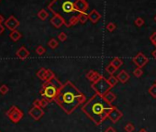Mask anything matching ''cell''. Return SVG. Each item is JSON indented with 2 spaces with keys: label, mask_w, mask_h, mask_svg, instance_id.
Returning <instances> with one entry per match:
<instances>
[{
  "label": "cell",
  "mask_w": 156,
  "mask_h": 132,
  "mask_svg": "<svg viewBox=\"0 0 156 132\" xmlns=\"http://www.w3.org/2000/svg\"><path fill=\"white\" fill-rule=\"evenodd\" d=\"M76 0H53L48 6V9L54 14L69 15L72 13L77 12L74 8V3Z\"/></svg>",
  "instance_id": "cell-3"
},
{
  "label": "cell",
  "mask_w": 156,
  "mask_h": 132,
  "mask_svg": "<svg viewBox=\"0 0 156 132\" xmlns=\"http://www.w3.org/2000/svg\"><path fill=\"white\" fill-rule=\"evenodd\" d=\"M134 23H135L136 26H137V27H141V26H143V25H144L145 21H144V19L142 18L139 17V18H137L135 19Z\"/></svg>",
  "instance_id": "cell-32"
},
{
  "label": "cell",
  "mask_w": 156,
  "mask_h": 132,
  "mask_svg": "<svg viewBox=\"0 0 156 132\" xmlns=\"http://www.w3.org/2000/svg\"><path fill=\"white\" fill-rule=\"evenodd\" d=\"M0 2H1V0H0Z\"/></svg>",
  "instance_id": "cell-46"
},
{
  "label": "cell",
  "mask_w": 156,
  "mask_h": 132,
  "mask_svg": "<svg viewBox=\"0 0 156 132\" xmlns=\"http://www.w3.org/2000/svg\"><path fill=\"white\" fill-rule=\"evenodd\" d=\"M5 21V19H4V18L0 15V24H2V22H4Z\"/></svg>",
  "instance_id": "cell-42"
},
{
  "label": "cell",
  "mask_w": 156,
  "mask_h": 132,
  "mask_svg": "<svg viewBox=\"0 0 156 132\" xmlns=\"http://www.w3.org/2000/svg\"><path fill=\"white\" fill-rule=\"evenodd\" d=\"M113 107L102 95L95 94L87 102L84 104L82 111L96 126H99L108 117L109 112Z\"/></svg>",
  "instance_id": "cell-2"
},
{
  "label": "cell",
  "mask_w": 156,
  "mask_h": 132,
  "mask_svg": "<svg viewBox=\"0 0 156 132\" xmlns=\"http://www.w3.org/2000/svg\"><path fill=\"white\" fill-rule=\"evenodd\" d=\"M74 8L78 13H84L88 9L89 4L86 0H76L74 3Z\"/></svg>",
  "instance_id": "cell-12"
},
{
  "label": "cell",
  "mask_w": 156,
  "mask_h": 132,
  "mask_svg": "<svg viewBox=\"0 0 156 132\" xmlns=\"http://www.w3.org/2000/svg\"><path fill=\"white\" fill-rule=\"evenodd\" d=\"M155 84H156V80H155Z\"/></svg>",
  "instance_id": "cell-45"
},
{
  "label": "cell",
  "mask_w": 156,
  "mask_h": 132,
  "mask_svg": "<svg viewBox=\"0 0 156 132\" xmlns=\"http://www.w3.org/2000/svg\"><path fill=\"white\" fill-rule=\"evenodd\" d=\"M36 53L38 54V55H40V56H41V55H43L45 52H46V49H45L43 46H41V45H40V46H38V47L36 48Z\"/></svg>",
  "instance_id": "cell-29"
},
{
  "label": "cell",
  "mask_w": 156,
  "mask_h": 132,
  "mask_svg": "<svg viewBox=\"0 0 156 132\" xmlns=\"http://www.w3.org/2000/svg\"><path fill=\"white\" fill-rule=\"evenodd\" d=\"M110 63H111L114 67L118 70L119 68H120L121 66H122V64H123V61L121 60L120 58H119V57H115V58H113V60L110 62Z\"/></svg>",
  "instance_id": "cell-20"
},
{
  "label": "cell",
  "mask_w": 156,
  "mask_h": 132,
  "mask_svg": "<svg viewBox=\"0 0 156 132\" xmlns=\"http://www.w3.org/2000/svg\"><path fill=\"white\" fill-rule=\"evenodd\" d=\"M62 85L63 84L56 77H54L53 80L43 83L41 89L40 91V95L42 98L46 99L49 103H51L55 100V98L59 94Z\"/></svg>",
  "instance_id": "cell-4"
},
{
  "label": "cell",
  "mask_w": 156,
  "mask_h": 132,
  "mask_svg": "<svg viewBox=\"0 0 156 132\" xmlns=\"http://www.w3.org/2000/svg\"><path fill=\"white\" fill-rule=\"evenodd\" d=\"M133 74H134V76L135 77H141L142 74H143V71H142V69L141 68H139V67H137L136 68L134 71H133Z\"/></svg>",
  "instance_id": "cell-34"
},
{
  "label": "cell",
  "mask_w": 156,
  "mask_h": 132,
  "mask_svg": "<svg viewBox=\"0 0 156 132\" xmlns=\"http://www.w3.org/2000/svg\"><path fill=\"white\" fill-rule=\"evenodd\" d=\"M30 51L27 50V48L26 47H24V46H22V47H20L19 48L18 51H17V52H16V55H17V57L18 58V59H20V60H22V61H24V60H26L29 56H30Z\"/></svg>",
  "instance_id": "cell-14"
},
{
  "label": "cell",
  "mask_w": 156,
  "mask_h": 132,
  "mask_svg": "<svg viewBox=\"0 0 156 132\" xmlns=\"http://www.w3.org/2000/svg\"><path fill=\"white\" fill-rule=\"evenodd\" d=\"M105 132H117V130L113 127H108V128H106Z\"/></svg>",
  "instance_id": "cell-39"
},
{
  "label": "cell",
  "mask_w": 156,
  "mask_h": 132,
  "mask_svg": "<svg viewBox=\"0 0 156 132\" xmlns=\"http://www.w3.org/2000/svg\"><path fill=\"white\" fill-rule=\"evenodd\" d=\"M91 88H92L96 94L104 96L107 93L111 90V85L109 84L108 79H106L104 76H102L98 81H96L95 83H92L91 84Z\"/></svg>",
  "instance_id": "cell-5"
},
{
  "label": "cell",
  "mask_w": 156,
  "mask_h": 132,
  "mask_svg": "<svg viewBox=\"0 0 156 132\" xmlns=\"http://www.w3.org/2000/svg\"><path fill=\"white\" fill-rule=\"evenodd\" d=\"M8 91H9V88L8 86L6 84H2L1 86H0V94L5 95L8 93Z\"/></svg>",
  "instance_id": "cell-30"
},
{
  "label": "cell",
  "mask_w": 156,
  "mask_h": 132,
  "mask_svg": "<svg viewBox=\"0 0 156 132\" xmlns=\"http://www.w3.org/2000/svg\"><path fill=\"white\" fill-rule=\"evenodd\" d=\"M106 28H107V29H108L109 32H113V31L116 29L117 26H116V24H115L114 22H109V23L107 24Z\"/></svg>",
  "instance_id": "cell-33"
},
{
  "label": "cell",
  "mask_w": 156,
  "mask_h": 132,
  "mask_svg": "<svg viewBox=\"0 0 156 132\" xmlns=\"http://www.w3.org/2000/svg\"><path fill=\"white\" fill-rule=\"evenodd\" d=\"M19 21L14 17V16H10L5 21V26L8 28L10 31L16 30V29L19 26Z\"/></svg>",
  "instance_id": "cell-11"
},
{
  "label": "cell",
  "mask_w": 156,
  "mask_h": 132,
  "mask_svg": "<svg viewBox=\"0 0 156 132\" xmlns=\"http://www.w3.org/2000/svg\"><path fill=\"white\" fill-rule=\"evenodd\" d=\"M123 117V113L117 107H114L113 105V107L111 109V111L109 112V114H108V119L111 121L112 123H117L118 122L120 118Z\"/></svg>",
  "instance_id": "cell-8"
},
{
  "label": "cell",
  "mask_w": 156,
  "mask_h": 132,
  "mask_svg": "<svg viewBox=\"0 0 156 132\" xmlns=\"http://www.w3.org/2000/svg\"><path fill=\"white\" fill-rule=\"evenodd\" d=\"M6 116H8V117L9 118V120L11 122L17 124L23 118L24 113L18 107H16V105H12V107L6 111Z\"/></svg>",
  "instance_id": "cell-6"
},
{
  "label": "cell",
  "mask_w": 156,
  "mask_h": 132,
  "mask_svg": "<svg viewBox=\"0 0 156 132\" xmlns=\"http://www.w3.org/2000/svg\"><path fill=\"white\" fill-rule=\"evenodd\" d=\"M108 81L109 84L111 85V87H114L115 85L118 84V82H119L118 78H117L116 76H114V75H110V76L108 78Z\"/></svg>",
  "instance_id": "cell-26"
},
{
  "label": "cell",
  "mask_w": 156,
  "mask_h": 132,
  "mask_svg": "<svg viewBox=\"0 0 156 132\" xmlns=\"http://www.w3.org/2000/svg\"><path fill=\"white\" fill-rule=\"evenodd\" d=\"M152 57L155 59V60H156V49H155V50L152 52Z\"/></svg>",
  "instance_id": "cell-41"
},
{
  "label": "cell",
  "mask_w": 156,
  "mask_h": 132,
  "mask_svg": "<svg viewBox=\"0 0 156 132\" xmlns=\"http://www.w3.org/2000/svg\"><path fill=\"white\" fill-rule=\"evenodd\" d=\"M102 76L103 75H101L98 72L94 71V70H90L86 74V75L87 80H89L90 82H92V83H95L96 81H98Z\"/></svg>",
  "instance_id": "cell-13"
},
{
  "label": "cell",
  "mask_w": 156,
  "mask_h": 132,
  "mask_svg": "<svg viewBox=\"0 0 156 132\" xmlns=\"http://www.w3.org/2000/svg\"><path fill=\"white\" fill-rule=\"evenodd\" d=\"M154 21L156 22V15H155V17H154Z\"/></svg>",
  "instance_id": "cell-44"
},
{
  "label": "cell",
  "mask_w": 156,
  "mask_h": 132,
  "mask_svg": "<svg viewBox=\"0 0 156 132\" xmlns=\"http://www.w3.org/2000/svg\"><path fill=\"white\" fill-rule=\"evenodd\" d=\"M47 71H48V69L41 68L40 70L37 72V76H38V78H40L41 81L44 82L45 77H46V74H47Z\"/></svg>",
  "instance_id": "cell-21"
},
{
  "label": "cell",
  "mask_w": 156,
  "mask_h": 132,
  "mask_svg": "<svg viewBox=\"0 0 156 132\" xmlns=\"http://www.w3.org/2000/svg\"><path fill=\"white\" fill-rule=\"evenodd\" d=\"M101 18V15L98 11H96V9H93L88 14V19L92 22L93 24H96V22L99 21V19Z\"/></svg>",
  "instance_id": "cell-16"
},
{
  "label": "cell",
  "mask_w": 156,
  "mask_h": 132,
  "mask_svg": "<svg viewBox=\"0 0 156 132\" xmlns=\"http://www.w3.org/2000/svg\"><path fill=\"white\" fill-rule=\"evenodd\" d=\"M149 94L153 98H156V84H153L152 86L149 88Z\"/></svg>",
  "instance_id": "cell-31"
},
{
  "label": "cell",
  "mask_w": 156,
  "mask_h": 132,
  "mask_svg": "<svg viewBox=\"0 0 156 132\" xmlns=\"http://www.w3.org/2000/svg\"><path fill=\"white\" fill-rule=\"evenodd\" d=\"M132 62L137 67L143 68L144 66L149 62V59L142 53V52H139V53H137V55L133 57Z\"/></svg>",
  "instance_id": "cell-7"
},
{
  "label": "cell",
  "mask_w": 156,
  "mask_h": 132,
  "mask_svg": "<svg viewBox=\"0 0 156 132\" xmlns=\"http://www.w3.org/2000/svg\"><path fill=\"white\" fill-rule=\"evenodd\" d=\"M106 71H107V72H108L109 75H113L115 74V72L117 71V69L114 67V66L111 63H109L106 67Z\"/></svg>",
  "instance_id": "cell-27"
},
{
  "label": "cell",
  "mask_w": 156,
  "mask_h": 132,
  "mask_svg": "<svg viewBox=\"0 0 156 132\" xmlns=\"http://www.w3.org/2000/svg\"><path fill=\"white\" fill-rule=\"evenodd\" d=\"M116 77L118 78L119 82L122 84H126L129 80V78H131V76H129V74H128V72L126 70H121Z\"/></svg>",
  "instance_id": "cell-15"
},
{
  "label": "cell",
  "mask_w": 156,
  "mask_h": 132,
  "mask_svg": "<svg viewBox=\"0 0 156 132\" xmlns=\"http://www.w3.org/2000/svg\"><path fill=\"white\" fill-rule=\"evenodd\" d=\"M49 17V13L45 10V9H41L38 12V18L41 19V20H45V19H47Z\"/></svg>",
  "instance_id": "cell-23"
},
{
  "label": "cell",
  "mask_w": 156,
  "mask_h": 132,
  "mask_svg": "<svg viewBox=\"0 0 156 132\" xmlns=\"http://www.w3.org/2000/svg\"><path fill=\"white\" fill-rule=\"evenodd\" d=\"M50 22L56 29H60L62 26L66 25V20L64 19V18L62 17L61 15H58V14H54L53 17L51 18Z\"/></svg>",
  "instance_id": "cell-9"
},
{
  "label": "cell",
  "mask_w": 156,
  "mask_h": 132,
  "mask_svg": "<svg viewBox=\"0 0 156 132\" xmlns=\"http://www.w3.org/2000/svg\"><path fill=\"white\" fill-rule=\"evenodd\" d=\"M9 37H10V39H12L13 41H19V39H21L22 34H21V33L19 32V31H18V30L16 29V30H13V31L10 32Z\"/></svg>",
  "instance_id": "cell-18"
},
{
  "label": "cell",
  "mask_w": 156,
  "mask_h": 132,
  "mask_svg": "<svg viewBox=\"0 0 156 132\" xmlns=\"http://www.w3.org/2000/svg\"><path fill=\"white\" fill-rule=\"evenodd\" d=\"M150 41H151V42L156 47V32H153L152 34L150 36Z\"/></svg>",
  "instance_id": "cell-36"
},
{
  "label": "cell",
  "mask_w": 156,
  "mask_h": 132,
  "mask_svg": "<svg viewBox=\"0 0 156 132\" xmlns=\"http://www.w3.org/2000/svg\"><path fill=\"white\" fill-rule=\"evenodd\" d=\"M103 97H104V99H105V100H106L108 104H110V105H112V103L117 99V95H116L114 93H112L111 91H109L108 93H107Z\"/></svg>",
  "instance_id": "cell-17"
},
{
  "label": "cell",
  "mask_w": 156,
  "mask_h": 132,
  "mask_svg": "<svg viewBox=\"0 0 156 132\" xmlns=\"http://www.w3.org/2000/svg\"><path fill=\"white\" fill-rule=\"evenodd\" d=\"M48 105H49V102L46 100V99H44V98H41V108L46 107Z\"/></svg>",
  "instance_id": "cell-37"
},
{
  "label": "cell",
  "mask_w": 156,
  "mask_h": 132,
  "mask_svg": "<svg viewBox=\"0 0 156 132\" xmlns=\"http://www.w3.org/2000/svg\"><path fill=\"white\" fill-rule=\"evenodd\" d=\"M54 77H56L55 74H54V72H53V71H51V70L48 69L46 77H45V80H44V83H46V82H49V81H51V80H53V79Z\"/></svg>",
  "instance_id": "cell-25"
},
{
  "label": "cell",
  "mask_w": 156,
  "mask_h": 132,
  "mask_svg": "<svg viewBox=\"0 0 156 132\" xmlns=\"http://www.w3.org/2000/svg\"><path fill=\"white\" fill-rule=\"evenodd\" d=\"M138 132H148V130L145 129V128H141Z\"/></svg>",
  "instance_id": "cell-43"
},
{
  "label": "cell",
  "mask_w": 156,
  "mask_h": 132,
  "mask_svg": "<svg viewBox=\"0 0 156 132\" xmlns=\"http://www.w3.org/2000/svg\"><path fill=\"white\" fill-rule=\"evenodd\" d=\"M48 46L51 49V50H54V49H56L58 46H59V42H58L55 39H51L50 41H48Z\"/></svg>",
  "instance_id": "cell-24"
},
{
  "label": "cell",
  "mask_w": 156,
  "mask_h": 132,
  "mask_svg": "<svg viewBox=\"0 0 156 132\" xmlns=\"http://www.w3.org/2000/svg\"><path fill=\"white\" fill-rule=\"evenodd\" d=\"M4 30H5V28H4V26L2 25V24H0V35L2 34V33L4 32Z\"/></svg>",
  "instance_id": "cell-40"
},
{
  "label": "cell",
  "mask_w": 156,
  "mask_h": 132,
  "mask_svg": "<svg viewBox=\"0 0 156 132\" xmlns=\"http://www.w3.org/2000/svg\"><path fill=\"white\" fill-rule=\"evenodd\" d=\"M124 129L126 132H133L135 130V126L131 122H129L126 124V126L124 127Z\"/></svg>",
  "instance_id": "cell-28"
},
{
  "label": "cell",
  "mask_w": 156,
  "mask_h": 132,
  "mask_svg": "<svg viewBox=\"0 0 156 132\" xmlns=\"http://www.w3.org/2000/svg\"><path fill=\"white\" fill-rule=\"evenodd\" d=\"M78 18H79V23L84 24L88 20V14H86V12L84 13H78Z\"/></svg>",
  "instance_id": "cell-22"
},
{
  "label": "cell",
  "mask_w": 156,
  "mask_h": 132,
  "mask_svg": "<svg viewBox=\"0 0 156 132\" xmlns=\"http://www.w3.org/2000/svg\"><path fill=\"white\" fill-rule=\"evenodd\" d=\"M29 115H30L32 118H33L34 120L38 121V120H40L41 118L44 116V110H43V108H41V107H33L32 108L30 109Z\"/></svg>",
  "instance_id": "cell-10"
},
{
  "label": "cell",
  "mask_w": 156,
  "mask_h": 132,
  "mask_svg": "<svg viewBox=\"0 0 156 132\" xmlns=\"http://www.w3.org/2000/svg\"><path fill=\"white\" fill-rule=\"evenodd\" d=\"M32 105H33V107H41V99H35V100L33 101V103H32Z\"/></svg>",
  "instance_id": "cell-38"
},
{
  "label": "cell",
  "mask_w": 156,
  "mask_h": 132,
  "mask_svg": "<svg viewBox=\"0 0 156 132\" xmlns=\"http://www.w3.org/2000/svg\"><path fill=\"white\" fill-rule=\"evenodd\" d=\"M58 39H59V41L62 42H64L67 39V35L65 32H60L59 34H58Z\"/></svg>",
  "instance_id": "cell-35"
},
{
  "label": "cell",
  "mask_w": 156,
  "mask_h": 132,
  "mask_svg": "<svg viewBox=\"0 0 156 132\" xmlns=\"http://www.w3.org/2000/svg\"><path fill=\"white\" fill-rule=\"evenodd\" d=\"M86 95L72 82L66 81L63 84L59 94L54 101L62 110H63L64 113L70 115L79 105L86 103Z\"/></svg>",
  "instance_id": "cell-1"
},
{
  "label": "cell",
  "mask_w": 156,
  "mask_h": 132,
  "mask_svg": "<svg viewBox=\"0 0 156 132\" xmlns=\"http://www.w3.org/2000/svg\"><path fill=\"white\" fill-rule=\"evenodd\" d=\"M78 22H79V18H78V16H71L69 18V19L66 21V27H71V26H74L76 25Z\"/></svg>",
  "instance_id": "cell-19"
}]
</instances>
